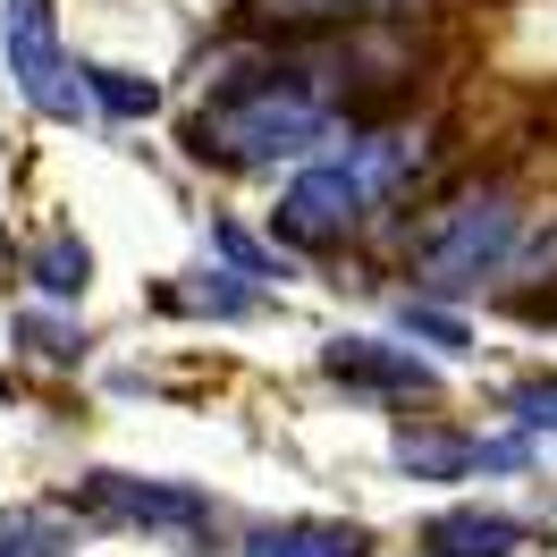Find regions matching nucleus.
Segmentation results:
<instances>
[{"instance_id":"obj_14","label":"nucleus","mask_w":557,"mask_h":557,"mask_svg":"<svg viewBox=\"0 0 557 557\" xmlns=\"http://www.w3.org/2000/svg\"><path fill=\"white\" fill-rule=\"evenodd\" d=\"M516 422L557 431V381H523V388H516Z\"/></svg>"},{"instance_id":"obj_4","label":"nucleus","mask_w":557,"mask_h":557,"mask_svg":"<svg viewBox=\"0 0 557 557\" xmlns=\"http://www.w3.org/2000/svg\"><path fill=\"white\" fill-rule=\"evenodd\" d=\"M372 203V177L355 170V161H330V170H305L287 195H278V237L321 253V245H347L355 220Z\"/></svg>"},{"instance_id":"obj_15","label":"nucleus","mask_w":557,"mask_h":557,"mask_svg":"<svg viewBox=\"0 0 557 557\" xmlns=\"http://www.w3.org/2000/svg\"><path fill=\"white\" fill-rule=\"evenodd\" d=\"M0 557H60L51 541H0Z\"/></svg>"},{"instance_id":"obj_8","label":"nucleus","mask_w":557,"mask_h":557,"mask_svg":"<svg viewBox=\"0 0 557 557\" xmlns=\"http://www.w3.org/2000/svg\"><path fill=\"white\" fill-rule=\"evenodd\" d=\"M245 557H363V532L355 523H262Z\"/></svg>"},{"instance_id":"obj_12","label":"nucleus","mask_w":557,"mask_h":557,"mask_svg":"<svg viewBox=\"0 0 557 557\" xmlns=\"http://www.w3.org/2000/svg\"><path fill=\"white\" fill-rule=\"evenodd\" d=\"M211 245H220V253H228V262H237L245 278H287V271L271 262V253H262V245H253V237L237 228V220H220V228H211Z\"/></svg>"},{"instance_id":"obj_6","label":"nucleus","mask_w":557,"mask_h":557,"mask_svg":"<svg viewBox=\"0 0 557 557\" xmlns=\"http://www.w3.org/2000/svg\"><path fill=\"white\" fill-rule=\"evenodd\" d=\"M85 507L119 523H203L211 498L177 482H127V473H85Z\"/></svg>"},{"instance_id":"obj_5","label":"nucleus","mask_w":557,"mask_h":557,"mask_svg":"<svg viewBox=\"0 0 557 557\" xmlns=\"http://www.w3.org/2000/svg\"><path fill=\"white\" fill-rule=\"evenodd\" d=\"M321 363H330V381L381 388V397H431V388H440V372H431L414 347H388V338H330Z\"/></svg>"},{"instance_id":"obj_13","label":"nucleus","mask_w":557,"mask_h":557,"mask_svg":"<svg viewBox=\"0 0 557 557\" xmlns=\"http://www.w3.org/2000/svg\"><path fill=\"white\" fill-rule=\"evenodd\" d=\"M406 330H414V338H431L440 355H465V321L431 313V305H406Z\"/></svg>"},{"instance_id":"obj_1","label":"nucleus","mask_w":557,"mask_h":557,"mask_svg":"<svg viewBox=\"0 0 557 557\" xmlns=\"http://www.w3.org/2000/svg\"><path fill=\"white\" fill-rule=\"evenodd\" d=\"M330 136V102H321L305 76H237V85H220L211 110L195 119V152H220V161H287V152H305V144Z\"/></svg>"},{"instance_id":"obj_3","label":"nucleus","mask_w":557,"mask_h":557,"mask_svg":"<svg viewBox=\"0 0 557 557\" xmlns=\"http://www.w3.org/2000/svg\"><path fill=\"white\" fill-rule=\"evenodd\" d=\"M0 51H9V76H17V94H26L42 119H76V110H85V76L60 60L51 0H9V9H0Z\"/></svg>"},{"instance_id":"obj_9","label":"nucleus","mask_w":557,"mask_h":557,"mask_svg":"<svg viewBox=\"0 0 557 557\" xmlns=\"http://www.w3.org/2000/svg\"><path fill=\"white\" fill-rule=\"evenodd\" d=\"M397 465L414 482H456L482 465V440H456V431H397Z\"/></svg>"},{"instance_id":"obj_2","label":"nucleus","mask_w":557,"mask_h":557,"mask_svg":"<svg viewBox=\"0 0 557 557\" xmlns=\"http://www.w3.org/2000/svg\"><path fill=\"white\" fill-rule=\"evenodd\" d=\"M507 253H516V203L507 195H465V203L431 211V228L414 237V278L422 287H482L490 271H507Z\"/></svg>"},{"instance_id":"obj_10","label":"nucleus","mask_w":557,"mask_h":557,"mask_svg":"<svg viewBox=\"0 0 557 557\" xmlns=\"http://www.w3.org/2000/svg\"><path fill=\"white\" fill-rule=\"evenodd\" d=\"M26 278H35L42 296H85V278H94V253H85V237H42L35 253H26Z\"/></svg>"},{"instance_id":"obj_7","label":"nucleus","mask_w":557,"mask_h":557,"mask_svg":"<svg viewBox=\"0 0 557 557\" xmlns=\"http://www.w3.org/2000/svg\"><path fill=\"white\" fill-rule=\"evenodd\" d=\"M422 549H431V557H516L523 549V523L516 516H490V507H448V516L422 523Z\"/></svg>"},{"instance_id":"obj_11","label":"nucleus","mask_w":557,"mask_h":557,"mask_svg":"<svg viewBox=\"0 0 557 557\" xmlns=\"http://www.w3.org/2000/svg\"><path fill=\"white\" fill-rule=\"evenodd\" d=\"M85 76V94L110 110V119H152L161 110V85L152 76H127V69H76Z\"/></svg>"}]
</instances>
